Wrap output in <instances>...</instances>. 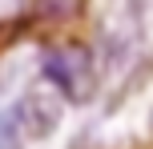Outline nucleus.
Wrapping results in <instances>:
<instances>
[{"instance_id":"f257e3e1","label":"nucleus","mask_w":153,"mask_h":149,"mask_svg":"<svg viewBox=\"0 0 153 149\" xmlns=\"http://www.w3.org/2000/svg\"><path fill=\"white\" fill-rule=\"evenodd\" d=\"M45 77L61 89L69 101H85L93 89V56L76 40H61L45 53Z\"/></svg>"},{"instance_id":"f03ea898","label":"nucleus","mask_w":153,"mask_h":149,"mask_svg":"<svg viewBox=\"0 0 153 149\" xmlns=\"http://www.w3.org/2000/svg\"><path fill=\"white\" fill-rule=\"evenodd\" d=\"M0 149H16V129H12V113H0Z\"/></svg>"}]
</instances>
